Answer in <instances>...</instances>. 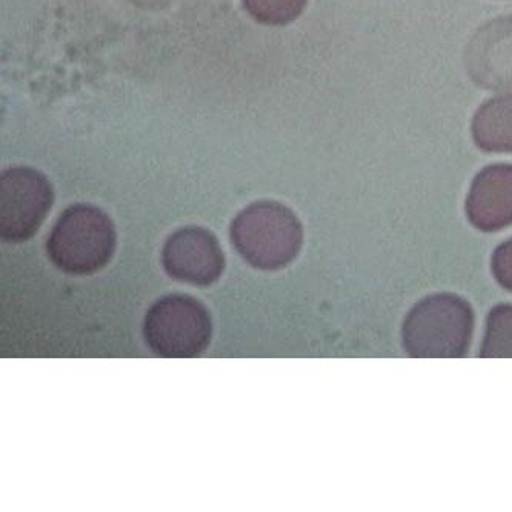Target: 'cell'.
Instances as JSON below:
<instances>
[{
    "mask_svg": "<svg viewBox=\"0 0 512 512\" xmlns=\"http://www.w3.org/2000/svg\"><path fill=\"white\" fill-rule=\"evenodd\" d=\"M476 314L468 300L453 293L423 297L402 323V346L414 359H460L468 354Z\"/></svg>",
    "mask_w": 512,
    "mask_h": 512,
    "instance_id": "6da1fadb",
    "label": "cell"
},
{
    "mask_svg": "<svg viewBox=\"0 0 512 512\" xmlns=\"http://www.w3.org/2000/svg\"><path fill=\"white\" fill-rule=\"evenodd\" d=\"M230 237L245 262L257 270L277 271L290 265L302 250L303 228L283 203L260 200L237 214Z\"/></svg>",
    "mask_w": 512,
    "mask_h": 512,
    "instance_id": "7a4b0ae2",
    "label": "cell"
},
{
    "mask_svg": "<svg viewBox=\"0 0 512 512\" xmlns=\"http://www.w3.org/2000/svg\"><path fill=\"white\" fill-rule=\"evenodd\" d=\"M117 236L100 208L77 203L60 214L47 240L51 262L67 274L88 276L108 265Z\"/></svg>",
    "mask_w": 512,
    "mask_h": 512,
    "instance_id": "3957f363",
    "label": "cell"
},
{
    "mask_svg": "<svg viewBox=\"0 0 512 512\" xmlns=\"http://www.w3.org/2000/svg\"><path fill=\"white\" fill-rule=\"evenodd\" d=\"M213 336L210 311L187 294H170L154 302L143 322V337L157 356L193 359L207 350Z\"/></svg>",
    "mask_w": 512,
    "mask_h": 512,
    "instance_id": "277c9868",
    "label": "cell"
},
{
    "mask_svg": "<svg viewBox=\"0 0 512 512\" xmlns=\"http://www.w3.org/2000/svg\"><path fill=\"white\" fill-rule=\"evenodd\" d=\"M47 177L28 167L8 168L0 177V236L25 242L39 230L53 205Z\"/></svg>",
    "mask_w": 512,
    "mask_h": 512,
    "instance_id": "5b68a950",
    "label": "cell"
},
{
    "mask_svg": "<svg viewBox=\"0 0 512 512\" xmlns=\"http://www.w3.org/2000/svg\"><path fill=\"white\" fill-rule=\"evenodd\" d=\"M162 263L168 276L203 288L222 276L225 254L211 231L193 225L168 237L163 245Z\"/></svg>",
    "mask_w": 512,
    "mask_h": 512,
    "instance_id": "8992f818",
    "label": "cell"
},
{
    "mask_svg": "<svg viewBox=\"0 0 512 512\" xmlns=\"http://www.w3.org/2000/svg\"><path fill=\"white\" fill-rule=\"evenodd\" d=\"M465 213L482 233L512 227L511 163H493L477 173L466 196Z\"/></svg>",
    "mask_w": 512,
    "mask_h": 512,
    "instance_id": "52a82bcc",
    "label": "cell"
},
{
    "mask_svg": "<svg viewBox=\"0 0 512 512\" xmlns=\"http://www.w3.org/2000/svg\"><path fill=\"white\" fill-rule=\"evenodd\" d=\"M473 140L485 153L512 154V94L493 97L473 117Z\"/></svg>",
    "mask_w": 512,
    "mask_h": 512,
    "instance_id": "ba28073f",
    "label": "cell"
},
{
    "mask_svg": "<svg viewBox=\"0 0 512 512\" xmlns=\"http://www.w3.org/2000/svg\"><path fill=\"white\" fill-rule=\"evenodd\" d=\"M482 359H512V303H500L489 311L485 320Z\"/></svg>",
    "mask_w": 512,
    "mask_h": 512,
    "instance_id": "9c48e42d",
    "label": "cell"
},
{
    "mask_svg": "<svg viewBox=\"0 0 512 512\" xmlns=\"http://www.w3.org/2000/svg\"><path fill=\"white\" fill-rule=\"evenodd\" d=\"M308 0H243L248 13L271 27H282L296 20L305 10Z\"/></svg>",
    "mask_w": 512,
    "mask_h": 512,
    "instance_id": "30bf717a",
    "label": "cell"
},
{
    "mask_svg": "<svg viewBox=\"0 0 512 512\" xmlns=\"http://www.w3.org/2000/svg\"><path fill=\"white\" fill-rule=\"evenodd\" d=\"M491 273L500 288L512 293V237L497 245L491 256Z\"/></svg>",
    "mask_w": 512,
    "mask_h": 512,
    "instance_id": "8fae6325",
    "label": "cell"
}]
</instances>
